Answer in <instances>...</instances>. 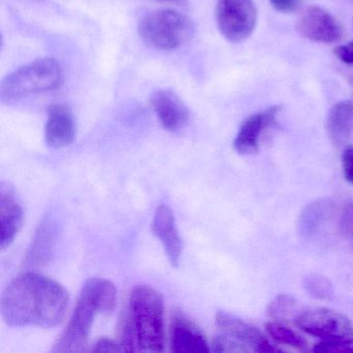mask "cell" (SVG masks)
<instances>
[{"instance_id": "obj_1", "label": "cell", "mask_w": 353, "mask_h": 353, "mask_svg": "<svg viewBox=\"0 0 353 353\" xmlns=\"http://www.w3.org/2000/svg\"><path fill=\"white\" fill-rule=\"evenodd\" d=\"M69 301L63 285L28 272L16 276L3 291L0 312L10 326L51 328L63 321Z\"/></svg>"}, {"instance_id": "obj_2", "label": "cell", "mask_w": 353, "mask_h": 353, "mask_svg": "<svg viewBox=\"0 0 353 353\" xmlns=\"http://www.w3.org/2000/svg\"><path fill=\"white\" fill-rule=\"evenodd\" d=\"M164 301L160 292L139 285L132 289L129 315L121 327V344L125 351L164 350Z\"/></svg>"}, {"instance_id": "obj_3", "label": "cell", "mask_w": 353, "mask_h": 353, "mask_svg": "<svg viewBox=\"0 0 353 353\" xmlns=\"http://www.w3.org/2000/svg\"><path fill=\"white\" fill-rule=\"evenodd\" d=\"M117 289L110 281L103 278L88 279L82 287L73 316L53 346L52 352L83 351L94 318L99 314L111 313L117 305Z\"/></svg>"}, {"instance_id": "obj_4", "label": "cell", "mask_w": 353, "mask_h": 353, "mask_svg": "<svg viewBox=\"0 0 353 353\" xmlns=\"http://www.w3.org/2000/svg\"><path fill=\"white\" fill-rule=\"evenodd\" d=\"M63 70L53 59H41L8 75L0 85L3 102H16L30 94L55 90L63 82Z\"/></svg>"}, {"instance_id": "obj_5", "label": "cell", "mask_w": 353, "mask_h": 353, "mask_svg": "<svg viewBox=\"0 0 353 353\" xmlns=\"http://www.w3.org/2000/svg\"><path fill=\"white\" fill-rule=\"evenodd\" d=\"M138 30L145 44L163 51L179 48L194 34L191 20L174 10H159L146 14L140 20Z\"/></svg>"}, {"instance_id": "obj_6", "label": "cell", "mask_w": 353, "mask_h": 353, "mask_svg": "<svg viewBox=\"0 0 353 353\" xmlns=\"http://www.w3.org/2000/svg\"><path fill=\"white\" fill-rule=\"evenodd\" d=\"M216 17L219 30L226 40L243 42L255 30L257 10L253 0H218Z\"/></svg>"}, {"instance_id": "obj_7", "label": "cell", "mask_w": 353, "mask_h": 353, "mask_svg": "<svg viewBox=\"0 0 353 353\" xmlns=\"http://www.w3.org/2000/svg\"><path fill=\"white\" fill-rule=\"evenodd\" d=\"M295 324L305 334L321 340L353 339V326L348 318L325 307L301 312L295 317Z\"/></svg>"}, {"instance_id": "obj_8", "label": "cell", "mask_w": 353, "mask_h": 353, "mask_svg": "<svg viewBox=\"0 0 353 353\" xmlns=\"http://www.w3.org/2000/svg\"><path fill=\"white\" fill-rule=\"evenodd\" d=\"M296 30L303 38L322 44H336L343 38V28L338 20L317 6L303 12L297 20Z\"/></svg>"}, {"instance_id": "obj_9", "label": "cell", "mask_w": 353, "mask_h": 353, "mask_svg": "<svg viewBox=\"0 0 353 353\" xmlns=\"http://www.w3.org/2000/svg\"><path fill=\"white\" fill-rule=\"evenodd\" d=\"M216 324L222 334L247 345L256 352H279L280 349L270 344V341L253 324L241 319L233 314L219 311Z\"/></svg>"}, {"instance_id": "obj_10", "label": "cell", "mask_w": 353, "mask_h": 353, "mask_svg": "<svg viewBox=\"0 0 353 353\" xmlns=\"http://www.w3.org/2000/svg\"><path fill=\"white\" fill-rule=\"evenodd\" d=\"M280 106H272L248 117L237 132L233 148L239 154L248 156L258 152L262 136L276 123Z\"/></svg>"}, {"instance_id": "obj_11", "label": "cell", "mask_w": 353, "mask_h": 353, "mask_svg": "<svg viewBox=\"0 0 353 353\" xmlns=\"http://www.w3.org/2000/svg\"><path fill=\"white\" fill-rule=\"evenodd\" d=\"M150 103L161 125L166 131L176 133L183 130L189 121V109L172 90H158L152 94Z\"/></svg>"}, {"instance_id": "obj_12", "label": "cell", "mask_w": 353, "mask_h": 353, "mask_svg": "<svg viewBox=\"0 0 353 353\" xmlns=\"http://www.w3.org/2000/svg\"><path fill=\"white\" fill-rule=\"evenodd\" d=\"M76 136V121L71 108L65 104L49 107L45 127V140L50 148H63L73 143Z\"/></svg>"}, {"instance_id": "obj_13", "label": "cell", "mask_w": 353, "mask_h": 353, "mask_svg": "<svg viewBox=\"0 0 353 353\" xmlns=\"http://www.w3.org/2000/svg\"><path fill=\"white\" fill-rule=\"evenodd\" d=\"M152 229L154 236L160 239L162 243L170 263L173 266L179 265L183 243L177 230L174 216L169 206L160 205L157 208L154 220H152Z\"/></svg>"}, {"instance_id": "obj_14", "label": "cell", "mask_w": 353, "mask_h": 353, "mask_svg": "<svg viewBox=\"0 0 353 353\" xmlns=\"http://www.w3.org/2000/svg\"><path fill=\"white\" fill-rule=\"evenodd\" d=\"M170 347L177 353H208L210 349L201 330L185 316L176 314L171 324Z\"/></svg>"}, {"instance_id": "obj_15", "label": "cell", "mask_w": 353, "mask_h": 353, "mask_svg": "<svg viewBox=\"0 0 353 353\" xmlns=\"http://www.w3.org/2000/svg\"><path fill=\"white\" fill-rule=\"evenodd\" d=\"M23 219V212L16 198L13 188L1 183L0 188V220H1V249L9 247L19 231Z\"/></svg>"}, {"instance_id": "obj_16", "label": "cell", "mask_w": 353, "mask_h": 353, "mask_svg": "<svg viewBox=\"0 0 353 353\" xmlns=\"http://www.w3.org/2000/svg\"><path fill=\"white\" fill-rule=\"evenodd\" d=\"M326 130L336 148L345 145L353 134V103L341 101L330 109L326 119Z\"/></svg>"}, {"instance_id": "obj_17", "label": "cell", "mask_w": 353, "mask_h": 353, "mask_svg": "<svg viewBox=\"0 0 353 353\" xmlns=\"http://www.w3.org/2000/svg\"><path fill=\"white\" fill-rule=\"evenodd\" d=\"M332 206V203L328 199H318L307 204L299 220V231L301 236H312L330 214Z\"/></svg>"}, {"instance_id": "obj_18", "label": "cell", "mask_w": 353, "mask_h": 353, "mask_svg": "<svg viewBox=\"0 0 353 353\" xmlns=\"http://www.w3.org/2000/svg\"><path fill=\"white\" fill-rule=\"evenodd\" d=\"M57 237V228L54 223L49 220L44 221L37 232L36 239L28 253V261L32 264H42L49 259L54 247Z\"/></svg>"}, {"instance_id": "obj_19", "label": "cell", "mask_w": 353, "mask_h": 353, "mask_svg": "<svg viewBox=\"0 0 353 353\" xmlns=\"http://www.w3.org/2000/svg\"><path fill=\"white\" fill-rule=\"evenodd\" d=\"M265 328L266 332L274 342L292 347L299 351L307 350V340L292 328L288 327L280 322H268Z\"/></svg>"}, {"instance_id": "obj_20", "label": "cell", "mask_w": 353, "mask_h": 353, "mask_svg": "<svg viewBox=\"0 0 353 353\" xmlns=\"http://www.w3.org/2000/svg\"><path fill=\"white\" fill-rule=\"evenodd\" d=\"M303 288L310 296L319 301H330L334 296V288L330 281L321 274H310L303 280Z\"/></svg>"}, {"instance_id": "obj_21", "label": "cell", "mask_w": 353, "mask_h": 353, "mask_svg": "<svg viewBox=\"0 0 353 353\" xmlns=\"http://www.w3.org/2000/svg\"><path fill=\"white\" fill-rule=\"evenodd\" d=\"M297 309L295 297L289 294H280L268 305V315L272 319H288Z\"/></svg>"}, {"instance_id": "obj_22", "label": "cell", "mask_w": 353, "mask_h": 353, "mask_svg": "<svg viewBox=\"0 0 353 353\" xmlns=\"http://www.w3.org/2000/svg\"><path fill=\"white\" fill-rule=\"evenodd\" d=\"M212 351L214 352H251L252 349L247 345L226 336L221 332L212 340Z\"/></svg>"}, {"instance_id": "obj_23", "label": "cell", "mask_w": 353, "mask_h": 353, "mask_svg": "<svg viewBox=\"0 0 353 353\" xmlns=\"http://www.w3.org/2000/svg\"><path fill=\"white\" fill-rule=\"evenodd\" d=\"M315 352H353V339L322 340L314 347Z\"/></svg>"}, {"instance_id": "obj_24", "label": "cell", "mask_w": 353, "mask_h": 353, "mask_svg": "<svg viewBox=\"0 0 353 353\" xmlns=\"http://www.w3.org/2000/svg\"><path fill=\"white\" fill-rule=\"evenodd\" d=\"M342 166L345 179L353 185V146H347L343 150Z\"/></svg>"}, {"instance_id": "obj_25", "label": "cell", "mask_w": 353, "mask_h": 353, "mask_svg": "<svg viewBox=\"0 0 353 353\" xmlns=\"http://www.w3.org/2000/svg\"><path fill=\"white\" fill-rule=\"evenodd\" d=\"M272 8L283 14L296 12L301 7V0H270Z\"/></svg>"}, {"instance_id": "obj_26", "label": "cell", "mask_w": 353, "mask_h": 353, "mask_svg": "<svg viewBox=\"0 0 353 353\" xmlns=\"http://www.w3.org/2000/svg\"><path fill=\"white\" fill-rule=\"evenodd\" d=\"M92 351L94 352H117V351L119 352V351H125V348L123 345L117 344L108 339H101L97 344H94Z\"/></svg>"}, {"instance_id": "obj_27", "label": "cell", "mask_w": 353, "mask_h": 353, "mask_svg": "<svg viewBox=\"0 0 353 353\" xmlns=\"http://www.w3.org/2000/svg\"><path fill=\"white\" fill-rule=\"evenodd\" d=\"M334 55L343 63L353 65V41L348 44L336 47L334 49Z\"/></svg>"}, {"instance_id": "obj_28", "label": "cell", "mask_w": 353, "mask_h": 353, "mask_svg": "<svg viewBox=\"0 0 353 353\" xmlns=\"http://www.w3.org/2000/svg\"><path fill=\"white\" fill-rule=\"evenodd\" d=\"M342 229L349 239L353 241V203L347 208L346 212L343 214Z\"/></svg>"}, {"instance_id": "obj_29", "label": "cell", "mask_w": 353, "mask_h": 353, "mask_svg": "<svg viewBox=\"0 0 353 353\" xmlns=\"http://www.w3.org/2000/svg\"><path fill=\"white\" fill-rule=\"evenodd\" d=\"M161 3H176V5H183V3H187V0H158Z\"/></svg>"}]
</instances>
